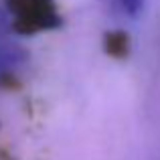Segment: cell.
<instances>
[{
  "instance_id": "1",
  "label": "cell",
  "mask_w": 160,
  "mask_h": 160,
  "mask_svg": "<svg viewBox=\"0 0 160 160\" xmlns=\"http://www.w3.org/2000/svg\"><path fill=\"white\" fill-rule=\"evenodd\" d=\"M10 27L20 35H35L61 27V14L55 0H4Z\"/></svg>"
},
{
  "instance_id": "2",
  "label": "cell",
  "mask_w": 160,
  "mask_h": 160,
  "mask_svg": "<svg viewBox=\"0 0 160 160\" xmlns=\"http://www.w3.org/2000/svg\"><path fill=\"white\" fill-rule=\"evenodd\" d=\"M103 49L109 57L113 59H126L130 55V49H132V41H130V35L126 31H112L106 35V41H103Z\"/></svg>"
},
{
  "instance_id": "3",
  "label": "cell",
  "mask_w": 160,
  "mask_h": 160,
  "mask_svg": "<svg viewBox=\"0 0 160 160\" xmlns=\"http://www.w3.org/2000/svg\"><path fill=\"white\" fill-rule=\"evenodd\" d=\"M116 2L122 8V12L132 16V18L140 16V12L144 10V0H116Z\"/></svg>"
}]
</instances>
